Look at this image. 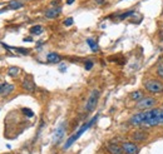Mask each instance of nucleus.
Returning a JSON list of instances; mask_svg holds the SVG:
<instances>
[{
	"instance_id": "obj_25",
	"label": "nucleus",
	"mask_w": 163,
	"mask_h": 154,
	"mask_svg": "<svg viewBox=\"0 0 163 154\" xmlns=\"http://www.w3.org/2000/svg\"><path fill=\"white\" fill-rule=\"evenodd\" d=\"M73 23H74L73 18H68V19H65V20H64V25H65V26H70L72 24H73Z\"/></svg>"
},
{
	"instance_id": "obj_23",
	"label": "nucleus",
	"mask_w": 163,
	"mask_h": 154,
	"mask_svg": "<svg viewBox=\"0 0 163 154\" xmlns=\"http://www.w3.org/2000/svg\"><path fill=\"white\" fill-rule=\"evenodd\" d=\"M93 65H94V63L92 62V60H87V62L84 63V68L87 70H90L93 68Z\"/></svg>"
},
{
	"instance_id": "obj_2",
	"label": "nucleus",
	"mask_w": 163,
	"mask_h": 154,
	"mask_svg": "<svg viewBox=\"0 0 163 154\" xmlns=\"http://www.w3.org/2000/svg\"><path fill=\"white\" fill-rule=\"evenodd\" d=\"M97 118H98V115H96V116H94V118H93L92 120H90V122L85 123L84 125H83V127H82L80 129H79V130H78V131H77V133H75L74 135H72V137H70V138L67 140V143H65V144H64V149H68V148H69V146H70L72 144H73V143H74L75 140H77V139H78L79 137H80V135H82L83 133H84V131H85L87 129H88V128H90V127H92V125H93V123H96Z\"/></svg>"
},
{
	"instance_id": "obj_24",
	"label": "nucleus",
	"mask_w": 163,
	"mask_h": 154,
	"mask_svg": "<svg viewBox=\"0 0 163 154\" xmlns=\"http://www.w3.org/2000/svg\"><path fill=\"white\" fill-rule=\"evenodd\" d=\"M14 50H17L18 53H23V54H28L29 49H24V48H14Z\"/></svg>"
},
{
	"instance_id": "obj_21",
	"label": "nucleus",
	"mask_w": 163,
	"mask_h": 154,
	"mask_svg": "<svg viewBox=\"0 0 163 154\" xmlns=\"http://www.w3.org/2000/svg\"><path fill=\"white\" fill-rule=\"evenodd\" d=\"M21 112L24 113V114H25L26 116H29V118H32V116L34 115V112H33V110H30V109H28V108H23V109H21Z\"/></svg>"
},
{
	"instance_id": "obj_6",
	"label": "nucleus",
	"mask_w": 163,
	"mask_h": 154,
	"mask_svg": "<svg viewBox=\"0 0 163 154\" xmlns=\"http://www.w3.org/2000/svg\"><path fill=\"white\" fill-rule=\"evenodd\" d=\"M122 148H123L124 154H137L139 152L138 145L133 142H123Z\"/></svg>"
},
{
	"instance_id": "obj_7",
	"label": "nucleus",
	"mask_w": 163,
	"mask_h": 154,
	"mask_svg": "<svg viewBox=\"0 0 163 154\" xmlns=\"http://www.w3.org/2000/svg\"><path fill=\"white\" fill-rule=\"evenodd\" d=\"M144 116H146L144 112L135 113V114L131 118V124L133 127H143V124H144Z\"/></svg>"
},
{
	"instance_id": "obj_13",
	"label": "nucleus",
	"mask_w": 163,
	"mask_h": 154,
	"mask_svg": "<svg viewBox=\"0 0 163 154\" xmlns=\"http://www.w3.org/2000/svg\"><path fill=\"white\" fill-rule=\"evenodd\" d=\"M60 60H62V56L59 54H56V53H49L47 55V62L48 63H52V64H56L59 63Z\"/></svg>"
},
{
	"instance_id": "obj_16",
	"label": "nucleus",
	"mask_w": 163,
	"mask_h": 154,
	"mask_svg": "<svg viewBox=\"0 0 163 154\" xmlns=\"http://www.w3.org/2000/svg\"><path fill=\"white\" fill-rule=\"evenodd\" d=\"M87 44L89 45V48L92 49L93 51H98V50H99V47H98V44H97L93 39H90V38H89V39H87Z\"/></svg>"
},
{
	"instance_id": "obj_4",
	"label": "nucleus",
	"mask_w": 163,
	"mask_h": 154,
	"mask_svg": "<svg viewBox=\"0 0 163 154\" xmlns=\"http://www.w3.org/2000/svg\"><path fill=\"white\" fill-rule=\"evenodd\" d=\"M99 90L94 89L92 93H90V95L88 98V100H87V104H85V110L87 112H93L94 108L97 107V103H98V99H99Z\"/></svg>"
},
{
	"instance_id": "obj_26",
	"label": "nucleus",
	"mask_w": 163,
	"mask_h": 154,
	"mask_svg": "<svg viewBox=\"0 0 163 154\" xmlns=\"http://www.w3.org/2000/svg\"><path fill=\"white\" fill-rule=\"evenodd\" d=\"M160 125H163V110L160 113Z\"/></svg>"
},
{
	"instance_id": "obj_8",
	"label": "nucleus",
	"mask_w": 163,
	"mask_h": 154,
	"mask_svg": "<svg viewBox=\"0 0 163 154\" xmlns=\"http://www.w3.org/2000/svg\"><path fill=\"white\" fill-rule=\"evenodd\" d=\"M65 134V123H62L60 125L56 128V130L54 131V137H53V142L54 143H59L60 139L64 137Z\"/></svg>"
},
{
	"instance_id": "obj_15",
	"label": "nucleus",
	"mask_w": 163,
	"mask_h": 154,
	"mask_svg": "<svg viewBox=\"0 0 163 154\" xmlns=\"http://www.w3.org/2000/svg\"><path fill=\"white\" fill-rule=\"evenodd\" d=\"M13 90H14V85L9 84V83H5V86H4V90H3L1 95H9Z\"/></svg>"
},
{
	"instance_id": "obj_17",
	"label": "nucleus",
	"mask_w": 163,
	"mask_h": 154,
	"mask_svg": "<svg viewBox=\"0 0 163 154\" xmlns=\"http://www.w3.org/2000/svg\"><path fill=\"white\" fill-rule=\"evenodd\" d=\"M30 33H32L33 35H39V34L43 33V28H41L40 25L32 26V28H30Z\"/></svg>"
},
{
	"instance_id": "obj_9",
	"label": "nucleus",
	"mask_w": 163,
	"mask_h": 154,
	"mask_svg": "<svg viewBox=\"0 0 163 154\" xmlns=\"http://www.w3.org/2000/svg\"><path fill=\"white\" fill-rule=\"evenodd\" d=\"M131 137H132V139H133L134 142L139 143V142H144L148 135H147V131L142 130V129H138V130H134L133 133L131 134Z\"/></svg>"
},
{
	"instance_id": "obj_1",
	"label": "nucleus",
	"mask_w": 163,
	"mask_h": 154,
	"mask_svg": "<svg viewBox=\"0 0 163 154\" xmlns=\"http://www.w3.org/2000/svg\"><path fill=\"white\" fill-rule=\"evenodd\" d=\"M146 116H144V124L143 127L147 128H152V127H157L160 125V109H149V110H146Z\"/></svg>"
},
{
	"instance_id": "obj_12",
	"label": "nucleus",
	"mask_w": 163,
	"mask_h": 154,
	"mask_svg": "<svg viewBox=\"0 0 163 154\" xmlns=\"http://www.w3.org/2000/svg\"><path fill=\"white\" fill-rule=\"evenodd\" d=\"M23 88L25 90H28V92H34V89H35V84H34L33 79L32 78H25L24 80H23Z\"/></svg>"
},
{
	"instance_id": "obj_28",
	"label": "nucleus",
	"mask_w": 163,
	"mask_h": 154,
	"mask_svg": "<svg viewBox=\"0 0 163 154\" xmlns=\"http://www.w3.org/2000/svg\"><path fill=\"white\" fill-rule=\"evenodd\" d=\"M97 4H99V5H102V4H104V0H96Z\"/></svg>"
},
{
	"instance_id": "obj_3",
	"label": "nucleus",
	"mask_w": 163,
	"mask_h": 154,
	"mask_svg": "<svg viewBox=\"0 0 163 154\" xmlns=\"http://www.w3.org/2000/svg\"><path fill=\"white\" fill-rule=\"evenodd\" d=\"M144 88L153 94H160L163 92V83L157 79H149L144 81Z\"/></svg>"
},
{
	"instance_id": "obj_20",
	"label": "nucleus",
	"mask_w": 163,
	"mask_h": 154,
	"mask_svg": "<svg viewBox=\"0 0 163 154\" xmlns=\"http://www.w3.org/2000/svg\"><path fill=\"white\" fill-rule=\"evenodd\" d=\"M134 14V11L133 10H131V11H126V13H123V14H120L119 15V19H126V18H129V16H132V15Z\"/></svg>"
},
{
	"instance_id": "obj_29",
	"label": "nucleus",
	"mask_w": 163,
	"mask_h": 154,
	"mask_svg": "<svg viewBox=\"0 0 163 154\" xmlns=\"http://www.w3.org/2000/svg\"><path fill=\"white\" fill-rule=\"evenodd\" d=\"M74 1H75V0H67V4H68V5H72Z\"/></svg>"
},
{
	"instance_id": "obj_27",
	"label": "nucleus",
	"mask_w": 163,
	"mask_h": 154,
	"mask_svg": "<svg viewBox=\"0 0 163 154\" xmlns=\"http://www.w3.org/2000/svg\"><path fill=\"white\" fill-rule=\"evenodd\" d=\"M4 86H5V83H0V94L3 93V90H4Z\"/></svg>"
},
{
	"instance_id": "obj_5",
	"label": "nucleus",
	"mask_w": 163,
	"mask_h": 154,
	"mask_svg": "<svg viewBox=\"0 0 163 154\" xmlns=\"http://www.w3.org/2000/svg\"><path fill=\"white\" fill-rule=\"evenodd\" d=\"M157 104V100L154 98H151V97H147V98H143L137 103V108L141 109V110H149V109H153L154 105Z\"/></svg>"
},
{
	"instance_id": "obj_10",
	"label": "nucleus",
	"mask_w": 163,
	"mask_h": 154,
	"mask_svg": "<svg viewBox=\"0 0 163 154\" xmlns=\"http://www.w3.org/2000/svg\"><path fill=\"white\" fill-rule=\"evenodd\" d=\"M107 150H108L109 154H124L122 145L117 144V143H108Z\"/></svg>"
},
{
	"instance_id": "obj_22",
	"label": "nucleus",
	"mask_w": 163,
	"mask_h": 154,
	"mask_svg": "<svg viewBox=\"0 0 163 154\" xmlns=\"http://www.w3.org/2000/svg\"><path fill=\"white\" fill-rule=\"evenodd\" d=\"M157 75H158V77H160L161 79H163V63L160 64V65H158V68H157Z\"/></svg>"
},
{
	"instance_id": "obj_30",
	"label": "nucleus",
	"mask_w": 163,
	"mask_h": 154,
	"mask_svg": "<svg viewBox=\"0 0 163 154\" xmlns=\"http://www.w3.org/2000/svg\"><path fill=\"white\" fill-rule=\"evenodd\" d=\"M24 41H32V39H30V38H25Z\"/></svg>"
},
{
	"instance_id": "obj_14",
	"label": "nucleus",
	"mask_w": 163,
	"mask_h": 154,
	"mask_svg": "<svg viewBox=\"0 0 163 154\" xmlns=\"http://www.w3.org/2000/svg\"><path fill=\"white\" fill-rule=\"evenodd\" d=\"M24 6V4H23L21 1H19V0H11V1L9 3V9H20V8Z\"/></svg>"
},
{
	"instance_id": "obj_11",
	"label": "nucleus",
	"mask_w": 163,
	"mask_h": 154,
	"mask_svg": "<svg viewBox=\"0 0 163 154\" xmlns=\"http://www.w3.org/2000/svg\"><path fill=\"white\" fill-rule=\"evenodd\" d=\"M60 11H62V9L60 8H50V9H47L45 10V16H47L48 19H55L58 15L60 14Z\"/></svg>"
},
{
	"instance_id": "obj_18",
	"label": "nucleus",
	"mask_w": 163,
	"mask_h": 154,
	"mask_svg": "<svg viewBox=\"0 0 163 154\" xmlns=\"http://www.w3.org/2000/svg\"><path fill=\"white\" fill-rule=\"evenodd\" d=\"M131 99H133V100H141V99H143V94H142V92L141 90H137V92H133L131 94Z\"/></svg>"
},
{
	"instance_id": "obj_19",
	"label": "nucleus",
	"mask_w": 163,
	"mask_h": 154,
	"mask_svg": "<svg viewBox=\"0 0 163 154\" xmlns=\"http://www.w3.org/2000/svg\"><path fill=\"white\" fill-rule=\"evenodd\" d=\"M19 73H20V69H19L18 66H11V68H9V70H8V74H9L10 77H18Z\"/></svg>"
}]
</instances>
